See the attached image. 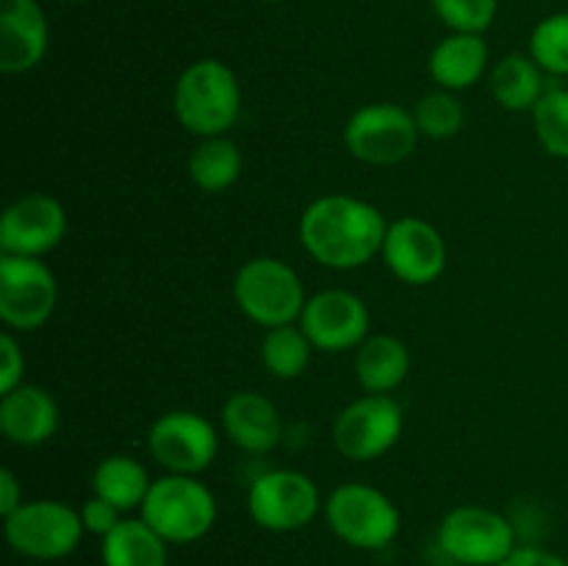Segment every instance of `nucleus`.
<instances>
[{"label":"nucleus","mask_w":568,"mask_h":566,"mask_svg":"<svg viewBox=\"0 0 568 566\" xmlns=\"http://www.w3.org/2000/svg\"><path fill=\"white\" fill-rule=\"evenodd\" d=\"M22 503H26V499H22L20 481H17V475L11 469H3L0 472V514H14Z\"/></svg>","instance_id":"473e14b6"},{"label":"nucleus","mask_w":568,"mask_h":566,"mask_svg":"<svg viewBox=\"0 0 568 566\" xmlns=\"http://www.w3.org/2000/svg\"><path fill=\"white\" fill-rule=\"evenodd\" d=\"M22 372H26V355L11 333L0 336V397L22 386Z\"/></svg>","instance_id":"c756f323"},{"label":"nucleus","mask_w":568,"mask_h":566,"mask_svg":"<svg viewBox=\"0 0 568 566\" xmlns=\"http://www.w3.org/2000/svg\"><path fill=\"white\" fill-rule=\"evenodd\" d=\"M499 566H568V560L549 553V549L530 547V544H527V547H516Z\"/></svg>","instance_id":"2f4dec72"},{"label":"nucleus","mask_w":568,"mask_h":566,"mask_svg":"<svg viewBox=\"0 0 568 566\" xmlns=\"http://www.w3.org/2000/svg\"><path fill=\"white\" fill-rule=\"evenodd\" d=\"M414 114L397 103H369L344 125V148L364 164L392 166L410 159L419 144Z\"/></svg>","instance_id":"6e6552de"},{"label":"nucleus","mask_w":568,"mask_h":566,"mask_svg":"<svg viewBox=\"0 0 568 566\" xmlns=\"http://www.w3.org/2000/svg\"><path fill=\"white\" fill-rule=\"evenodd\" d=\"M261 3H283V0H261Z\"/></svg>","instance_id":"72a5a7b5"},{"label":"nucleus","mask_w":568,"mask_h":566,"mask_svg":"<svg viewBox=\"0 0 568 566\" xmlns=\"http://www.w3.org/2000/svg\"><path fill=\"white\" fill-rule=\"evenodd\" d=\"M381 255L392 275L408 286H427L447 270L444 236L419 216H399L397 222H388Z\"/></svg>","instance_id":"ddd939ff"},{"label":"nucleus","mask_w":568,"mask_h":566,"mask_svg":"<svg viewBox=\"0 0 568 566\" xmlns=\"http://www.w3.org/2000/svg\"><path fill=\"white\" fill-rule=\"evenodd\" d=\"M122 511H116L114 505L105 503L103 497H89L87 503L81 505V522H83V530L94 533V536H109L116 525L122 522Z\"/></svg>","instance_id":"7c9ffc66"},{"label":"nucleus","mask_w":568,"mask_h":566,"mask_svg":"<svg viewBox=\"0 0 568 566\" xmlns=\"http://www.w3.org/2000/svg\"><path fill=\"white\" fill-rule=\"evenodd\" d=\"M536 137L555 159L568 161V89H552L532 109Z\"/></svg>","instance_id":"cd10ccee"},{"label":"nucleus","mask_w":568,"mask_h":566,"mask_svg":"<svg viewBox=\"0 0 568 566\" xmlns=\"http://www.w3.org/2000/svg\"><path fill=\"white\" fill-rule=\"evenodd\" d=\"M300 327L316 350L342 353L361 347L369 333V309L364 300L344 289H325L305 303Z\"/></svg>","instance_id":"2eb2a0df"},{"label":"nucleus","mask_w":568,"mask_h":566,"mask_svg":"<svg viewBox=\"0 0 568 566\" xmlns=\"http://www.w3.org/2000/svg\"><path fill=\"white\" fill-rule=\"evenodd\" d=\"M216 497L197 475H164L153 481L139 516L164 538L166 544L200 542L214 527Z\"/></svg>","instance_id":"7ed1b4c3"},{"label":"nucleus","mask_w":568,"mask_h":566,"mask_svg":"<svg viewBox=\"0 0 568 566\" xmlns=\"http://www.w3.org/2000/svg\"><path fill=\"white\" fill-rule=\"evenodd\" d=\"M222 427L244 453H270L281 442V414L275 403L258 392H233L222 405Z\"/></svg>","instance_id":"a211bd4d"},{"label":"nucleus","mask_w":568,"mask_h":566,"mask_svg":"<svg viewBox=\"0 0 568 566\" xmlns=\"http://www.w3.org/2000/svg\"><path fill=\"white\" fill-rule=\"evenodd\" d=\"M325 519L344 544L355 549H383L399 536V508L369 483H342L325 499Z\"/></svg>","instance_id":"39448f33"},{"label":"nucleus","mask_w":568,"mask_h":566,"mask_svg":"<svg viewBox=\"0 0 568 566\" xmlns=\"http://www.w3.org/2000/svg\"><path fill=\"white\" fill-rule=\"evenodd\" d=\"M67 3H87V0H67Z\"/></svg>","instance_id":"f704fd0d"},{"label":"nucleus","mask_w":568,"mask_h":566,"mask_svg":"<svg viewBox=\"0 0 568 566\" xmlns=\"http://www.w3.org/2000/svg\"><path fill=\"white\" fill-rule=\"evenodd\" d=\"M242 150L227 137L200 139L197 148L189 155V178L203 192H225L242 175Z\"/></svg>","instance_id":"b1692460"},{"label":"nucleus","mask_w":568,"mask_h":566,"mask_svg":"<svg viewBox=\"0 0 568 566\" xmlns=\"http://www.w3.org/2000/svg\"><path fill=\"white\" fill-rule=\"evenodd\" d=\"M233 297L242 314L261 327H281L300 322L305 289L297 272L281 259H250L233 277Z\"/></svg>","instance_id":"20e7f679"},{"label":"nucleus","mask_w":568,"mask_h":566,"mask_svg":"<svg viewBox=\"0 0 568 566\" xmlns=\"http://www.w3.org/2000/svg\"><path fill=\"white\" fill-rule=\"evenodd\" d=\"M250 516L270 533L303 530L314 522L322 505L320 488L297 469H272L253 481L247 492Z\"/></svg>","instance_id":"1a4fd4ad"},{"label":"nucleus","mask_w":568,"mask_h":566,"mask_svg":"<svg viewBox=\"0 0 568 566\" xmlns=\"http://www.w3.org/2000/svg\"><path fill=\"white\" fill-rule=\"evenodd\" d=\"M388 222L372 203L349 194H322L300 216V242L327 270H358L386 242Z\"/></svg>","instance_id":"f257e3e1"},{"label":"nucleus","mask_w":568,"mask_h":566,"mask_svg":"<svg viewBox=\"0 0 568 566\" xmlns=\"http://www.w3.org/2000/svg\"><path fill=\"white\" fill-rule=\"evenodd\" d=\"M0 431L17 447H39L59 431V405L53 394L33 383H22L0 397Z\"/></svg>","instance_id":"f3484780"},{"label":"nucleus","mask_w":568,"mask_h":566,"mask_svg":"<svg viewBox=\"0 0 568 566\" xmlns=\"http://www.w3.org/2000/svg\"><path fill=\"white\" fill-rule=\"evenodd\" d=\"M67 233V211L42 192L22 194L0 216V253L42 259L61 244Z\"/></svg>","instance_id":"4468645a"},{"label":"nucleus","mask_w":568,"mask_h":566,"mask_svg":"<svg viewBox=\"0 0 568 566\" xmlns=\"http://www.w3.org/2000/svg\"><path fill=\"white\" fill-rule=\"evenodd\" d=\"M530 55L544 72L568 75V11L544 17L532 28Z\"/></svg>","instance_id":"bb28decb"},{"label":"nucleus","mask_w":568,"mask_h":566,"mask_svg":"<svg viewBox=\"0 0 568 566\" xmlns=\"http://www.w3.org/2000/svg\"><path fill=\"white\" fill-rule=\"evenodd\" d=\"M103 566H166V542L139 516L100 538Z\"/></svg>","instance_id":"412c9836"},{"label":"nucleus","mask_w":568,"mask_h":566,"mask_svg":"<svg viewBox=\"0 0 568 566\" xmlns=\"http://www.w3.org/2000/svg\"><path fill=\"white\" fill-rule=\"evenodd\" d=\"M491 94L503 109L532 111L544 98V70L532 55L510 53L491 70Z\"/></svg>","instance_id":"5701e85b"},{"label":"nucleus","mask_w":568,"mask_h":566,"mask_svg":"<svg viewBox=\"0 0 568 566\" xmlns=\"http://www.w3.org/2000/svg\"><path fill=\"white\" fill-rule=\"evenodd\" d=\"M148 449L172 475H200L220 449L216 427L194 411H166L150 425Z\"/></svg>","instance_id":"f8f14e48"},{"label":"nucleus","mask_w":568,"mask_h":566,"mask_svg":"<svg viewBox=\"0 0 568 566\" xmlns=\"http://www.w3.org/2000/svg\"><path fill=\"white\" fill-rule=\"evenodd\" d=\"M410 372V355L405 342L392 333L366 336L355 355V377L369 394H388L405 383Z\"/></svg>","instance_id":"aec40b11"},{"label":"nucleus","mask_w":568,"mask_h":566,"mask_svg":"<svg viewBox=\"0 0 568 566\" xmlns=\"http://www.w3.org/2000/svg\"><path fill=\"white\" fill-rule=\"evenodd\" d=\"M430 78L447 92H464L475 87L488 67V44L483 33H449L433 48Z\"/></svg>","instance_id":"6ab92c4d"},{"label":"nucleus","mask_w":568,"mask_h":566,"mask_svg":"<svg viewBox=\"0 0 568 566\" xmlns=\"http://www.w3.org/2000/svg\"><path fill=\"white\" fill-rule=\"evenodd\" d=\"M48 17L37 0H0V70L20 75L48 53Z\"/></svg>","instance_id":"dca6fc26"},{"label":"nucleus","mask_w":568,"mask_h":566,"mask_svg":"<svg viewBox=\"0 0 568 566\" xmlns=\"http://www.w3.org/2000/svg\"><path fill=\"white\" fill-rule=\"evenodd\" d=\"M403 408L388 394H366L333 422V444L349 461H375L403 436Z\"/></svg>","instance_id":"9b49d317"},{"label":"nucleus","mask_w":568,"mask_h":566,"mask_svg":"<svg viewBox=\"0 0 568 566\" xmlns=\"http://www.w3.org/2000/svg\"><path fill=\"white\" fill-rule=\"evenodd\" d=\"M438 547L458 566H499L516 549V530L486 505H458L438 525Z\"/></svg>","instance_id":"0eeeda50"},{"label":"nucleus","mask_w":568,"mask_h":566,"mask_svg":"<svg viewBox=\"0 0 568 566\" xmlns=\"http://www.w3.org/2000/svg\"><path fill=\"white\" fill-rule=\"evenodd\" d=\"M172 109L178 122L194 137H225L242 114L236 72L216 59L194 61L178 78Z\"/></svg>","instance_id":"f03ea898"},{"label":"nucleus","mask_w":568,"mask_h":566,"mask_svg":"<svg viewBox=\"0 0 568 566\" xmlns=\"http://www.w3.org/2000/svg\"><path fill=\"white\" fill-rule=\"evenodd\" d=\"M150 486H153V481H150L148 469L131 455H109V458L100 461L92 475L94 494L122 514L142 508Z\"/></svg>","instance_id":"4be33fe9"},{"label":"nucleus","mask_w":568,"mask_h":566,"mask_svg":"<svg viewBox=\"0 0 568 566\" xmlns=\"http://www.w3.org/2000/svg\"><path fill=\"white\" fill-rule=\"evenodd\" d=\"M3 533L14 553L33 560H59L75 553L87 530L81 511L59 499H31L3 516Z\"/></svg>","instance_id":"423d86ee"},{"label":"nucleus","mask_w":568,"mask_h":566,"mask_svg":"<svg viewBox=\"0 0 568 566\" xmlns=\"http://www.w3.org/2000/svg\"><path fill=\"white\" fill-rule=\"evenodd\" d=\"M311 350L314 344L300 325L270 327L261 342V364L277 381H294L308 370Z\"/></svg>","instance_id":"393cba45"},{"label":"nucleus","mask_w":568,"mask_h":566,"mask_svg":"<svg viewBox=\"0 0 568 566\" xmlns=\"http://www.w3.org/2000/svg\"><path fill=\"white\" fill-rule=\"evenodd\" d=\"M414 120L416 128H419L422 137H430V139H449L455 133H460L464 128V105L460 100L455 98L453 92L442 89V92H430L425 98L416 100L414 105Z\"/></svg>","instance_id":"a878e982"},{"label":"nucleus","mask_w":568,"mask_h":566,"mask_svg":"<svg viewBox=\"0 0 568 566\" xmlns=\"http://www.w3.org/2000/svg\"><path fill=\"white\" fill-rule=\"evenodd\" d=\"M59 286L42 259L0 253V320L11 331H37L53 316Z\"/></svg>","instance_id":"9d476101"},{"label":"nucleus","mask_w":568,"mask_h":566,"mask_svg":"<svg viewBox=\"0 0 568 566\" xmlns=\"http://www.w3.org/2000/svg\"><path fill=\"white\" fill-rule=\"evenodd\" d=\"M438 20L453 33H483L497 17V0H430Z\"/></svg>","instance_id":"c85d7f7f"}]
</instances>
